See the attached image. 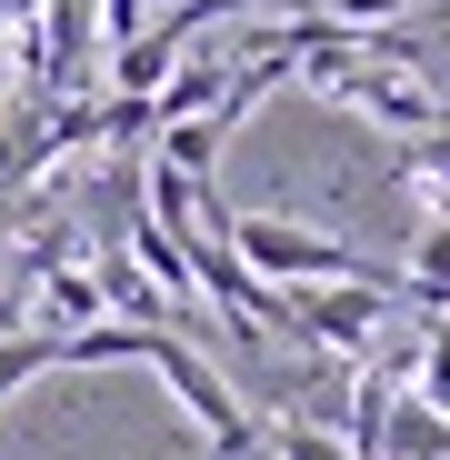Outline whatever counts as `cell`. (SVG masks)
<instances>
[{"mask_svg": "<svg viewBox=\"0 0 450 460\" xmlns=\"http://www.w3.org/2000/svg\"><path fill=\"white\" fill-rule=\"evenodd\" d=\"M21 21H40V0H0V31H21Z\"/></svg>", "mask_w": 450, "mask_h": 460, "instance_id": "cell-8", "label": "cell"}, {"mask_svg": "<svg viewBox=\"0 0 450 460\" xmlns=\"http://www.w3.org/2000/svg\"><path fill=\"white\" fill-rule=\"evenodd\" d=\"M280 321H290V341H311V350L370 370V350H381V331H391V280H311V290H280Z\"/></svg>", "mask_w": 450, "mask_h": 460, "instance_id": "cell-2", "label": "cell"}, {"mask_svg": "<svg viewBox=\"0 0 450 460\" xmlns=\"http://www.w3.org/2000/svg\"><path fill=\"white\" fill-rule=\"evenodd\" d=\"M210 241L231 251L251 280H270V290H311V280H391L370 251H350L340 230H321V220H280V210H231Z\"/></svg>", "mask_w": 450, "mask_h": 460, "instance_id": "cell-1", "label": "cell"}, {"mask_svg": "<svg viewBox=\"0 0 450 460\" xmlns=\"http://www.w3.org/2000/svg\"><path fill=\"white\" fill-rule=\"evenodd\" d=\"M0 331H31V311H21V300H11V290H0Z\"/></svg>", "mask_w": 450, "mask_h": 460, "instance_id": "cell-9", "label": "cell"}, {"mask_svg": "<svg viewBox=\"0 0 450 460\" xmlns=\"http://www.w3.org/2000/svg\"><path fill=\"white\" fill-rule=\"evenodd\" d=\"M401 391L420 401V411H440L450 420V321H430V341L410 350V370H401Z\"/></svg>", "mask_w": 450, "mask_h": 460, "instance_id": "cell-6", "label": "cell"}, {"mask_svg": "<svg viewBox=\"0 0 450 460\" xmlns=\"http://www.w3.org/2000/svg\"><path fill=\"white\" fill-rule=\"evenodd\" d=\"M31 380H50V331H0V401H21Z\"/></svg>", "mask_w": 450, "mask_h": 460, "instance_id": "cell-7", "label": "cell"}, {"mask_svg": "<svg viewBox=\"0 0 450 460\" xmlns=\"http://www.w3.org/2000/svg\"><path fill=\"white\" fill-rule=\"evenodd\" d=\"M150 370H161L171 380V401L200 420V440H210V460H260V420H251V401L231 391V380H220L181 331H150V350H140Z\"/></svg>", "mask_w": 450, "mask_h": 460, "instance_id": "cell-3", "label": "cell"}, {"mask_svg": "<svg viewBox=\"0 0 450 460\" xmlns=\"http://www.w3.org/2000/svg\"><path fill=\"white\" fill-rule=\"evenodd\" d=\"M260 460H360V450L340 430H321V420L290 411V420H260Z\"/></svg>", "mask_w": 450, "mask_h": 460, "instance_id": "cell-5", "label": "cell"}, {"mask_svg": "<svg viewBox=\"0 0 450 460\" xmlns=\"http://www.w3.org/2000/svg\"><path fill=\"white\" fill-rule=\"evenodd\" d=\"M220 150H231V120H220V111H200V120H171L150 161H171L181 181H210V171H220Z\"/></svg>", "mask_w": 450, "mask_h": 460, "instance_id": "cell-4", "label": "cell"}]
</instances>
